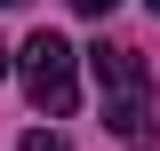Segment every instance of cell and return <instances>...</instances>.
Listing matches in <instances>:
<instances>
[{
  "label": "cell",
  "mask_w": 160,
  "mask_h": 151,
  "mask_svg": "<svg viewBox=\"0 0 160 151\" xmlns=\"http://www.w3.org/2000/svg\"><path fill=\"white\" fill-rule=\"evenodd\" d=\"M88 64H96L104 127H112L128 151H152V72H144V56L120 48V40H104V48H88Z\"/></svg>",
  "instance_id": "6da1fadb"
},
{
  "label": "cell",
  "mask_w": 160,
  "mask_h": 151,
  "mask_svg": "<svg viewBox=\"0 0 160 151\" xmlns=\"http://www.w3.org/2000/svg\"><path fill=\"white\" fill-rule=\"evenodd\" d=\"M24 95H32L48 119H64L80 103V48L64 32H32L24 40Z\"/></svg>",
  "instance_id": "7a4b0ae2"
},
{
  "label": "cell",
  "mask_w": 160,
  "mask_h": 151,
  "mask_svg": "<svg viewBox=\"0 0 160 151\" xmlns=\"http://www.w3.org/2000/svg\"><path fill=\"white\" fill-rule=\"evenodd\" d=\"M24 151H72V143H64V135H48V127H32V135H24Z\"/></svg>",
  "instance_id": "3957f363"
},
{
  "label": "cell",
  "mask_w": 160,
  "mask_h": 151,
  "mask_svg": "<svg viewBox=\"0 0 160 151\" xmlns=\"http://www.w3.org/2000/svg\"><path fill=\"white\" fill-rule=\"evenodd\" d=\"M72 8H80V16H112L120 0H72Z\"/></svg>",
  "instance_id": "277c9868"
},
{
  "label": "cell",
  "mask_w": 160,
  "mask_h": 151,
  "mask_svg": "<svg viewBox=\"0 0 160 151\" xmlns=\"http://www.w3.org/2000/svg\"><path fill=\"white\" fill-rule=\"evenodd\" d=\"M0 72H8V48H0Z\"/></svg>",
  "instance_id": "5b68a950"
},
{
  "label": "cell",
  "mask_w": 160,
  "mask_h": 151,
  "mask_svg": "<svg viewBox=\"0 0 160 151\" xmlns=\"http://www.w3.org/2000/svg\"><path fill=\"white\" fill-rule=\"evenodd\" d=\"M0 8H24V0H0Z\"/></svg>",
  "instance_id": "8992f818"
},
{
  "label": "cell",
  "mask_w": 160,
  "mask_h": 151,
  "mask_svg": "<svg viewBox=\"0 0 160 151\" xmlns=\"http://www.w3.org/2000/svg\"><path fill=\"white\" fill-rule=\"evenodd\" d=\"M152 16H160V0H152Z\"/></svg>",
  "instance_id": "52a82bcc"
}]
</instances>
